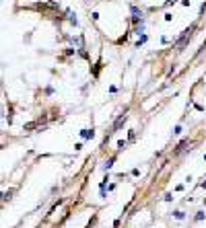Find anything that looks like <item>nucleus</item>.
<instances>
[{"instance_id":"nucleus-2","label":"nucleus","mask_w":206,"mask_h":228,"mask_svg":"<svg viewBox=\"0 0 206 228\" xmlns=\"http://www.w3.org/2000/svg\"><path fill=\"white\" fill-rule=\"evenodd\" d=\"M83 136L85 138H93V129H83Z\"/></svg>"},{"instance_id":"nucleus-1","label":"nucleus","mask_w":206,"mask_h":228,"mask_svg":"<svg viewBox=\"0 0 206 228\" xmlns=\"http://www.w3.org/2000/svg\"><path fill=\"white\" fill-rule=\"evenodd\" d=\"M194 29H196V25H192L190 29H186L184 33H181L179 41H177V45H179V48H186V43H188V39H192V35H194Z\"/></svg>"},{"instance_id":"nucleus-3","label":"nucleus","mask_w":206,"mask_h":228,"mask_svg":"<svg viewBox=\"0 0 206 228\" xmlns=\"http://www.w3.org/2000/svg\"><path fill=\"white\" fill-rule=\"evenodd\" d=\"M169 4H175V0H167V2H165L163 6H169Z\"/></svg>"}]
</instances>
